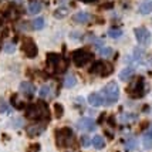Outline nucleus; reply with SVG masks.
Returning a JSON list of instances; mask_svg holds the SVG:
<instances>
[{
  "label": "nucleus",
  "instance_id": "obj_19",
  "mask_svg": "<svg viewBox=\"0 0 152 152\" xmlns=\"http://www.w3.org/2000/svg\"><path fill=\"white\" fill-rule=\"evenodd\" d=\"M91 144L94 145L95 149H102L105 146V139L102 138L101 135H95L93 139H91Z\"/></svg>",
  "mask_w": 152,
  "mask_h": 152
},
{
  "label": "nucleus",
  "instance_id": "obj_16",
  "mask_svg": "<svg viewBox=\"0 0 152 152\" xmlns=\"http://www.w3.org/2000/svg\"><path fill=\"white\" fill-rule=\"evenodd\" d=\"M73 20L75 23H78V24H84V23H87L90 20V13H87V12H78V13H75L73 16Z\"/></svg>",
  "mask_w": 152,
  "mask_h": 152
},
{
  "label": "nucleus",
  "instance_id": "obj_29",
  "mask_svg": "<svg viewBox=\"0 0 152 152\" xmlns=\"http://www.w3.org/2000/svg\"><path fill=\"white\" fill-rule=\"evenodd\" d=\"M67 67H68V63H67L66 60H60V63H58V66L56 67V71H57V73L58 74H61V73H64V71H66L67 70Z\"/></svg>",
  "mask_w": 152,
  "mask_h": 152
},
{
  "label": "nucleus",
  "instance_id": "obj_36",
  "mask_svg": "<svg viewBox=\"0 0 152 152\" xmlns=\"http://www.w3.org/2000/svg\"><path fill=\"white\" fill-rule=\"evenodd\" d=\"M110 7H113V3H107L105 6H102V9H110Z\"/></svg>",
  "mask_w": 152,
  "mask_h": 152
},
{
  "label": "nucleus",
  "instance_id": "obj_17",
  "mask_svg": "<svg viewBox=\"0 0 152 152\" xmlns=\"http://www.w3.org/2000/svg\"><path fill=\"white\" fill-rule=\"evenodd\" d=\"M10 105L14 107L16 110H26V104L19 99V95L17 94H13L12 97H10Z\"/></svg>",
  "mask_w": 152,
  "mask_h": 152
},
{
  "label": "nucleus",
  "instance_id": "obj_3",
  "mask_svg": "<svg viewBox=\"0 0 152 152\" xmlns=\"http://www.w3.org/2000/svg\"><path fill=\"white\" fill-rule=\"evenodd\" d=\"M101 97L104 99V104L105 105H113L115 104L119 98V87L117 83H108L102 90H101Z\"/></svg>",
  "mask_w": 152,
  "mask_h": 152
},
{
  "label": "nucleus",
  "instance_id": "obj_1",
  "mask_svg": "<svg viewBox=\"0 0 152 152\" xmlns=\"http://www.w3.org/2000/svg\"><path fill=\"white\" fill-rule=\"evenodd\" d=\"M26 117L28 119L36 121V122H43L44 124V121L46 122L50 121V110H48L46 102L39 101L36 104L26 107Z\"/></svg>",
  "mask_w": 152,
  "mask_h": 152
},
{
  "label": "nucleus",
  "instance_id": "obj_24",
  "mask_svg": "<svg viewBox=\"0 0 152 152\" xmlns=\"http://www.w3.org/2000/svg\"><path fill=\"white\" fill-rule=\"evenodd\" d=\"M67 14H68V9H67V7H58V9H56V12H54V17H56V19H64Z\"/></svg>",
  "mask_w": 152,
  "mask_h": 152
},
{
  "label": "nucleus",
  "instance_id": "obj_23",
  "mask_svg": "<svg viewBox=\"0 0 152 152\" xmlns=\"http://www.w3.org/2000/svg\"><path fill=\"white\" fill-rule=\"evenodd\" d=\"M75 84H77V78L74 75H71V74H68L66 77V80H64V87L66 88H73Z\"/></svg>",
  "mask_w": 152,
  "mask_h": 152
},
{
  "label": "nucleus",
  "instance_id": "obj_38",
  "mask_svg": "<svg viewBox=\"0 0 152 152\" xmlns=\"http://www.w3.org/2000/svg\"><path fill=\"white\" fill-rule=\"evenodd\" d=\"M83 1H86V3H94V1H97V0H83Z\"/></svg>",
  "mask_w": 152,
  "mask_h": 152
},
{
  "label": "nucleus",
  "instance_id": "obj_33",
  "mask_svg": "<svg viewBox=\"0 0 152 152\" xmlns=\"http://www.w3.org/2000/svg\"><path fill=\"white\" fill-rule=\"evenodd\" d=\"M4 51H6L7 54L14 53V44L13 43H7L6 46H4Z\"/></svg>",
  "mask_w": 152,
  "mask_h": 152
},
{
  "label": "nucleus",
  "instance_id": "obj_8",
  "mask_svg": "<svg viewBox=\"0 0 152 152\" xmlns=\"http://www.w3.org/2000/svg\"><path fill=\"white\" fill-rule=\"evenodd\" d=\"M134 34H135V39L141 46H148L151 43V31L145 27H137L134 30Z\"/></svg>",
  "mask_w": 152,
  "mask_h": 152
},
{
  "label": "nucleus",
  "instance_id": "obj_6",
  "mask_svg": "<svg viewBox=\"0 0 152 152\" xmlns=\"http://www.w3.org/2000/svg\"><path fill=\"white\" fill-rule=\"evenodd\" d=\"M21 51L24 53L27 58H34L39 53V48H37V44L33 41V39L24 37L21 40Z\"/></svg>",
  "mask_w": 152,
  "mask_h": 152
},
{
  "label": "nucleus",
  "instance_id": "obj_12",
  "mask_svg": "<svg viewBox=\"0 0 152 152\" xmlns=\"http://www.w3.org/2000/svg\"><path fill=\"white\" fill-rule=\"evenodd\" d=\"M19 88H20V93L23 94L24 97H27V98H31V97L34 95V91H36V87H34V84L28 83V81L21 83Z\"/></svg>",
  "mask_w": 152,
  "mask_h": 152
},
{
  "label": "nucleus",
  "instance_id": "obj_30",
  "mask_svg": "<svg viewBox=\"0 0 152 152\" xmlns=\"http://www.w3.org/2000/svg\"><path fill=\"white\" fill-rule=\"evenodd\" d=\"M54 114H56V118H61L63 114H64V108L61 104H56L54 105Z\"/></svg>",
  "mask_w": 152,
  "mask_h": 152
},
{
  "label": "nucleus",
  "instance_id": "obj_34",
  "mask_svg": "<svg viewBox=\"0 0 152 152\" xmlns=\"http://www.w3.org/2000/svg\"><path fill=\"white\" fill-rule=\"evenodd\" d=\"M30 151H33V152H39V151H40V145H39V144H34V145H31V148H30Z\"/></svg>",
  "mask_w": 152,
  "mask_h": 152
},
{
  "label": "nucleus",
  "instance_id": "obj_37",
  "mask_svg": "<svg viewBox=\"0 0 152 152\" xmlns=\"http://www.w3.org/2000/svg\"><path fill=\"white\" fill-rule=\"evenodd\" d=\"M146 134H149V135L152 137V122H151V125H149V129H148V132H146Z\"/></svg>",
  "mask_w": 152,
  "mask_h": 152
},
{
  "label": "nucleus",
  "instance_id": "obj_27",
  "mask_svg": "<svg viewBox=\"0 0 152 152\" xmlns=\"http://www.w3.org/2000/svg\"><path fill=\"white\" fill-rule=\"evenodd\" d=\"M108 36H110L111 39H119V37L122 36V30H121V28H117V27H113V28L108 30Z\"/></svg>",
  "mask_w": 152,
  "mask_h": 152
},
{
  "label": "nucleus",
  "instance_id": "obj_15",
  "mask_svg": "<svg viewBox=\"0 0 152 152\" xmlns=\"http://www.w3.org/2000/svg\"><path fill=\"white\" fill-rule=\"evenodd\" d=\"M39 95H40V98L41 99H47V98H50V97H53V87L48 86V84L43 86L41 88H40Z\"/></svg>",
  "mask_w": 152,
  "mask_h": 152
},
{
  "label": "nucleus",
  "instance_id": "obj_26",
  "mask_svg": "<svg viewBox=\"0 0 152 152\" xmlns=\"http://www.w3.org/2000/svg\"><path fill=\"white\" fill-rule=\"evenodd\" d=\"M31 27H33L34 30H41V28L44 27V19H43V17L34 19L33 21H31Z\"/></svg>",
  "mask_w": 152,
  "mask_h": 152
},
{
  "label": "nucleus",
  "instance_id": "obj_32",
  "mask_svg": "<svg viewBox=\"0 0 152 152\" xmlns=\"http://www.w3.org/2000/svg\"><path fill=\"white\" fill-rule=\"evenodd\" d=\"M90 144H91V139L88 138L87 135H83V137H81V145L87 148V146H90Z\"/></svg>",
  "mask_w": 152,
  "mask_h": 152
},
{
  "label": "nucleus",
  "instance_id": "obj_35",
  "mask_svg": "<svg viewBox=\"0 0 152 152\" xmlns=\"http://www.w3.org/2000/svg\"><path fill=\"white\" fill-rule=\"evenodd\" d=\"M104 118H105V114H102L101 117H99V119H98V122L101 124V122H104Z\"/></svg>",
  "mask_w": 152,
  "mask_h": 152
},
{
  "label": "nucleus",
  "instance_id": "obj_13",
  "mask_svg": "<svg viewBox=\"0 0 152 152\" xmlns=\"http://www.w3.org/2000/svg\"><path fill=\"white\" fill-rule=\"evenodd\" d=\"M88 104L91 107H101L104 104V99L101 97V94L98 93H93L88 95Z\"/></svg>",
  "mask_w": 152,
  "mask_h": 152
},
{
  "label": "nucleus",
  "instance_id": "obj_25",
  "mask_svg": "<svg viewBox=\"0 0 152 152\" xmlns=\"http://www.w3.org/2000/svg\"><path fill=\"white\" fill-rule=\"evenodd\" d=\"M98 54L101 57H104V58H108V57H111L114 54V50L111 47H102V48H99L98 50Z\"/></svg>",
  "mask_w": 152,
  "mask_h": 152
},
{
  "label": "nucleus",
  "instance_id": "obj_9",
  "mask_svg": "<svg viewBox=\"0 0 152 152\" xmlns=\"http://www.w3.org/2000/svg\"><path fill=\"white\" fill-rule=\"evenodd\" d=\"M21 14L19 7L13 6V4H10V6H7L6 9H3V12H1V16L7 20H16L19 19V16Z\"/></svg>",
  "mask_w": 152,
  "mask_h": 152
},
{
  "label": "nucleus",
  "instance_id": "obj_18",
  "mask_svg": "<svg viewBox=\"0 0 152 152\" xmlns=\"http://www.w3.org/2000/svg\"><path fill=\"white\" fill-rule=\"evenodd\" d=\"M151 10H152V0H144V1L139 4V13L141 14L151 13Z\"/></svg>",
  "mask_w": 152,
  "mask_h": 152
},
{
  "label": "nucleus",
  "instance_id": "obj_11",
  "mask_svg": "<svg viewBox=\"0 0 152 152\" xmlns=\"http://www.w3.org/2000/svg\"><path fill=\"white\" fill-rule=\"evenodd\" d=\"M77 128L81 131H94L95 129V121L93 118H81L77 121Z\"/></svg>",
  "mask_w": 152,
  "mask_h": 152
},
{
  "label": "nucleus",
  "instance_id": "obj_31",
  "mask_svg": "<svg viewBox=\"0 0 152 152\" xmlns=\"http://www.w3.org/2000/svg\"><path fill=\"white\" fill-rule=\"evenodd\" d=\"M144 146H145L146 149H151L152 148V137L149 134H145V135H144Z\"/></svg>",
  "mask_w": 152,
  "mask_h": 152
},
{
  "label": "nucleus",
  "instance_id": "obj_21",
  "mask_svg": "<svg viewBox=\"0 0 152 152\" xmlns=\"http://www.w3.org/2000/svg\"><path fill=\"white\" fill-rule=\"evenodd\" d=\"M132 75H134V70L128 67V68H124V70L119 73V80H122V81H128Z\"/></svg>",
  "mask_w": 152,
  "mask_h": 152
},
{
  "label": "nucleus",
  "instance_id": "obj_5",
  "mask_svg": "<svg viewBox=\"0 0 152 152\" xmlns=\"http://www.w3.org/2000/svg\"><path fill=\"white\" fill-rule=\"evenodd\" d=\"M71 58H73L74 64L77 67H84L87 63H90L93 60V54L90 53L88 50H86V48H80V50L74 51Z\"/></svg>",
  "mask_w": 152,
  "mask_h": 152
},
{
  "label": "nucleus",
  "instance_id": "obj_14",
  "mask_svg": "<svg viewBox=\"0 0 152 152\" xmlns=\"http://www.w3.org/2000/svg\"><path fill=\"white\" fill-rule=\"evenodd\" d=\"M60 60H61L60 54L48 53V54H47V66L50 67V68H54V70H56V67L58 66Z\"/></svg>",
  "mask_w": 152,
  "mask_h": 152
},
{
  "label": "nucleus",
  "instance_id": "obj_20",
  "mask_svg": "<svg viewBox=\"0 0 152 152\" xmlns=\"http://www.w3.org/2000/svg\"><path fill=\"white\" fill-rule=\"evenodd\" d=\"M41 7H43V6H41V3L34 0V1H31V3L28 4V13H30V14L40 13V12H41Z\"/></svg>",
  "mask_w": 152,
  "mask_h": 152
},
{
  "label": "nucleus",
  "instance_id": "obj_4",
  "mask_svg": "<svg viewBox=\"0 0 152 152\" xmlns=\"http://www.w3.org/2000/svg\"><path fill=\"white\" fill-rule=\"evenodd\" d=\"M90 73L97 74L99 77H108L113 73V66L105 61H94L93 66L90 67Z\"/></svg>",
  "mask_w": 152,
  "mask_h": 152
},
{
  "label": "nucleus",
  "instance_id": "obj_10",
  "mask_svg": "<svg viewBox=\"0 0 152 152\" xmlns=\"http://www.w3.org/2000/svg\"><path fill=\"white\" fill-rule=\"evenodd\" d=\"M44 131H46V125L43 122H36V124H33V125H30L27 128V135L30 138H36V137L41 135Z\"/></svg>",
  "mask_w": 152,
  "mask_h": 152
},
{
  "label": "nucleus",
  "instance_id": "obj_22",
  "mask_svg": "<svg viewBox=\"0 0 152 152\" xmlns=\"http://www.w3.org/2000/svg\"><path fill=\"white\" fill-rule=\"evenodd\" d=\"M135 114H131V113H124L122 115H121V122L122 124H129V122H134L135 121Z\"/></svg>",
  "mask_w": 152,
  "mask_h": 152
},
{
  "label": "nucleus",
  "instance_id": "obj_2",
  "mask_svg": "<svg viewBox=\"0 0 152 152\" xmlns=\"http://www.w3.org/2000/svg\"><path fill=\"white\" fill-rule=\"evenodd\" d=\"M54 139L58 148H71L75 145V135L74 131L68 126L64 128H58L54 132Z\"/></svg>",
  "mask_w": 152,
  "mask_h": 152
},
{
  "label": "nucleus",
  "instance_id": "obj_7",
  "mask_svg": "<svg viewBox=\"0 0 152 152\" xmlns=\"http://www.w3.org/2000/svg\"><path fill=\"white\" fill-rule=\"evenodd\" d=\"M144 91H145V86H144V80L142 78L135 80L132 84H129V87L126 88V93L132 98H141L144 95Z\"/></svg>",
  "mask_w": 152,
  "mask_h": 152
},
{
  "label": "nucleus",
  "instance_id": "obj_28",
  "mask_svg": "<svg viewBox=\"0 0 152 152\" xmlns=\"http://www.w3.org/2000/svg\"><path fill=\"white\" fill-rule=\"evenodd\" d=\"M125 148L128 149V151H132V149H135L137 148V145H138V142H137V139L135 138H128L125 139Z\"/></svg>",
  "mask_w": 152,
  "mask_h": 152
}]
</instances>
